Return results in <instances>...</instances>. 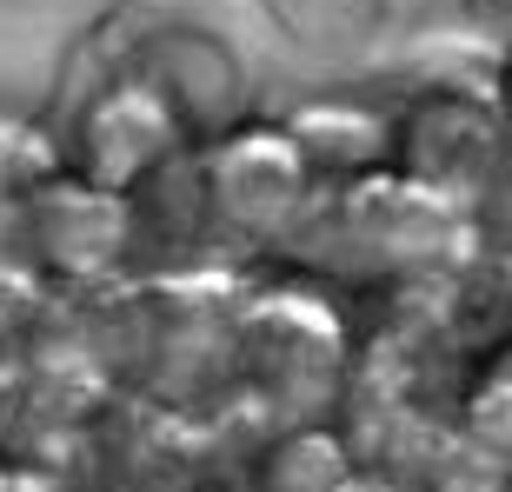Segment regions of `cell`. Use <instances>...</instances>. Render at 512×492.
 <instances>
[{
    "mask_svg": "<svg viewBox=\"0 0 512 492\" xmlns=\"http://www.w3.org/2000/svg\"><path fill=\"white\" fill-rule=\"evenodd\" d=\"M7 246L34 266L54 293H107V286L140 260L133 246V200L107 187H87L80 173L60 167L40 180L7 220Z\"/></svg>",
    "mask_w": 512,
    "mask_h": 492,
    "instance_id": "3",
    "label": "cell"
},
{
    "mask_svg": "<svg viewBox=\"0 0 512 492\" xmlns=\"http://www.w3.org/2000/svg\"><path fill=\"white\" fill-rule=\"evenodd\" d=\"M286 54L313 67H353L393 34V0H253Z\"/></svg>",
    "mask_w": 512,
    "mask_h": 492,
    "instance_id": "7",
    "label": "cell"
},
{
    "mask_svg": "<svg viewBox=\"0 0 512 492\" xmlns=\"http://www.w3.org/2000/svg\"><path fill=\"white\" fill-rule=\"evenodd\" d=\"M54 127L67 147V173L107 193H140L153 173H167L180 153H193L167 100L127 67H114V54L87 74V87H74V107Z\"/></svg>",
    "mask_w": 512,
    "mask_h": 492,
    "instance_id": "4",
    "label": "cell"
},
{
    "mask_svg": "<svg viewBox=\"0 0 512 492\" xmlns=\"http://www.w3.org/2000/svg\"><path fill=\"white\" fill-rule=\"evenodd\" d=\"M67 167V147H60V127L40 114H7L0 107V240H7V220L40 180H54Z\"/></svg>",
    "mask_w": 512,
    "mask_h": 492,
    "instance_id": "8",
    "label": "cell"
},
{
    "mask_svg": "<svg viewBox=\"0 0 512 492\" xmlns=\"http://www.w3.org/2000/svg\"><path fill=\"white\" fill-rule=\"evenodd\" d=\"M386 173L439 207H466L506 187V120L466 87H413L386 114Z\"/></svg>",
    "mask_w": 512,
    "mask_h": 492,
    "instance_id": "2",
    "label": "cell"
},
{
    "mask_svg": "<svg viewBox=\"0 0 512 492\" xmlns=\"http://www.w3.org/2000/svg\"><path fill=\"white\" fill-rule=\"evenodd\" d=\"M453 7L473 27H493V34H506V20H512V0H453Z\"/></svg>",
    "mask_w": 512,
    "mask_h": 492,
    "instance_id": "10",
    "label": "cell"
},
{
    "mask_svg": "<svg viewBox=\"0 0 512 492\" xmlns=\"http://www.w3.org/2000/svg\"><path fill=\"white\" fill-rule=\"evenodd\" d=\"M47 326H54V286L40 280L14 246H0V360L34 353Z\"/></svg>",
    "mask_w": 512,
    "mask_h": 492,
    "instance_id": "9",
    "label": "cell"
},
{
    "mask_svg": "<svg viewBox=\"0 0 512 492\" xmlns=\"http://www.w3.org/2000/svg\"><path fill=\"white\" fill-rule=\"evenodd\" d=\"M193 173H200L213 246H293L313 227V213L333 200L320 187V173L306 167V153L293 147V133L260 114L227 127L207 147H193Z\"/></svg>",
    "mask_w": 512,
    "mask_h": 492,
    "instance_id": "1",
    "label": "cell"
},
{
    "mask_svg": "<svg viewBox=\"0 0 512 492\" xmlns=\"http://www.w3.org/2000/svg\"><path fill=\"white\" fill-rule=\"evenodd\" d=\"M233 366L260 379L266 399L293 413H320L346 373V326L320 286H266L233 306Z\"/></svg>",
    "mask_w": 512,
    "mask_h": 492,
    "instance_id": "6",
    "label": "cell"
},
{
    "mask_svg": "<svg viewBox=\"0 0 512 492\" xmlns=\"http://www.w3.org/2000/svg\"><path fill=\"white\" fill-rule=\"evenodd\" d=\"M114 67H127L133 80H147L167 100V114L180 120L187 147H207L227 127L253 120V74L240 47L227 34H213L200 20L153 14L140 20L127 40L114 47Z\"/></svg>",
    "mask_w": 512,
    "mask_h": 492,
    "instance_id": "5",
    "label": "cell"
}]
</instances>
